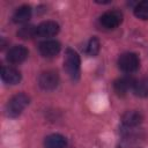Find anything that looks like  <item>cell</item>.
<instances>
[{"mask_svg": "<svg viewBox=\"0 0 148 148\" xmlns=\"http://www.w3.org/2000/svg\"><path fill=\"white\" fill-rule=\"evenodd\" d=\"M28 50L23 45H15L12 49H9L7 53V60L10 64H21L28 57Z\"/></svg>", "mask_w": 148, "mask_h": 148, "instance_id": "ba28073f", "label": "cell"}, {"mask_svg": "<svg viewBox=\"0 0 148 148\" xmlns=\"http://www.w3.org/2000/svg\"><path fill=\"white\" fill-rule=\"evenodd\" d=\"M80 65L81 61L77 52H75L72 49H67L65 52L64 68L73 81H77L80 77Z\"/></svg>", "mask_w": 148, "mask_h": 148, "instance_id": "6da1fadb", "label": "cell"}, {"mask_svg": "<svg viewBox=\"0 0 148 148\" xmlns=\"http://www.w3.org/2000/svg\"><path fill=\"white\" fill-rule=\"evenodd\" d=\"M121 119L127 127H135L142 121V116L138 111H127L123 114Z\"/></svg>", "mask_w": 148, "mask_h": 148, "instance_id": "4fadbf2b", "label": "cell"}, {"mask_svg": "<svg viewBox=\"0 0 148 148\" xmlns=\"http://www.w3.org/2000/svg\"><path fill=\"white\" fill-rule=\"evenodd\" d=\"M29 97L24 92H18L14 95L6 105V113L8 117H17L29 104Z\"/></svg>", "mask_w": 148, "mask_h": 148, "instance_id": "7a4b0ae2", "label": "cell"}, {"mask_svg": "<svg viewBox=\"0 0 148 148\" xmlns=\"http://www.w3.org/2000/svg\"><path fill=\"white\" fill-rule=\"evenodd\" d=\"M133 91L139 97H148V79H141L135 81Z\"/></svg>", "mask_w": 148, "mask_h": 148, "instance_id": "5bb4252c", "label": "cell"}, {"mask_svg": "<svg viewBox=\"0 0 148 148\" xmlns=\"http://www.w3.org/2000/svg\"><path fill=\"white\" fill-rule=\"evenodd\" d=\"M17 36L22 39H30L32 37H36V27L35 25H23L17 31Z\"/></svg>", "mask_w": 148, "mask_h": 148, "instance_id": "2e32d148", "label": "cell"}, {"mask_svg": "<svg viewBox=\"0 0 148 148\" xmlns=\"http://www.w3.org/2000/svg\"><path fill=\"white\" fill-rule=\"evenodd\" d=\"M38 84L44 90H53L59 84V75L54 71L43 72L38 77Z\"/></svg>", "mask_w": 148, "mask_h": 148, "instance_id": "277c9868", "label": "cell"}, {"mask_svg": "<svg viewBox=\"0 0 148 148\" xmlns=\"http://www.w3.org/2000/svg\"><path fill=\"white\" fill-rule=\"evenodd\" d=\"M67 145V140L64 135L61 134H50L49 136H46L45 141H44V146L45 148H65Z\"/></svg>", "mask_w": 148, "mask_h": 148, "instance_id": "8fae6325", "label": "cell"}, {"mask_svg": "<svg viewBox=\"0 0 148 148\" xmlns=\"http://www.w3.org/2000/svg\"><path fill=\"white\" fill-rule=\"evenodd\" d=\"M39 49V52L43 57H46V58H52L54 56H57L59 52H60V43L58 40H54V39H49V40H44L39 44L38 46Z\"/></svg>", "mask_w": 148, "mask_h": 148, "instance_id": "52a82bcc", "label": "cell"}, {"mask_svg": "<svg viewBox=\"0 0 148 148\" xmlns=\"http://www.w3.org/2000/svg\"><path fill=\"white\" fill-rule=\"evenodd\" d=\"M136 80H134L132 76L127 75V76H123V77H119L114 81L113 83V88H114V91L119 95V96H124L128 92V90L133 89L134 87V83H135Z\"/></svg>", "mask_w": 148, "mask_h": 148, "instance_id": "9c48e42d", "label": "cell"}, {"mask_svg": "<svg viewBox=\"0 0 148 148\" xmlns=\"http://www.w3.org/2000/svg\"><path fill=\"white\" fill-rule=\"evenodd\" d=\"M59 32V24L54 21H44L36 27V37L49 38Z\"/></svg>", "mask_w": 148, "mask_h": 148, "instance_id": "8992f818", "label": "cell"}, {"mask_svg": "<svg viewBox=\"0 0 148 148\" xmlns=\"http://www.w3.org/2000/svg\"><path fill=\"white\" fill-rule=\"evenodd\" d=\"M118 67L124 73H127V74L134 73L140 67V59L135 53H132V52L123 53L118 59Z\"/></svg>", "mask_w": 148, "mask_h": 148, "instance_id": "3957f363", "label": "cell"}, {"mask_svg": "<svg viewBox=\"0 0 148 148\" xmlns=\"http://www.w3.org/2000/svg\"><path fill=\"white\" fill-rule=\"evenodd\" d=\"M30 17H31V8H30V6L23 5V6L18 7L15 10V13L13 15V21L15 23L22 24V23H27L30 20Z\"/></svg>", "mask_w": 148, "mask_h": 148, "instance_id": "7c38bea8", "label": "cell"}, {"mask_svg": "<svg viewBox=\"0 0 148 148\" xmlns=\"http://www.w3.org/2000/svg\"><path fill=\"white\" fill-rule=\"evenodd\" d=\"M99 52V40L96 37H91L87 44V53L95 57Z\"/></svg>", "mask_w": 148, "mask_h": 148, "instance_id": "e0dca14e", "label": "cell"}, {"mask_svg": "<svg viewBox=\"0 0 148 148\" xmlns=\"http://www.w3.org/2000/svg\"><path fill=\"white\" fill-rule=\"evenodd\" d=\"M1 79L7 84H16L21 81V74L17 69L7 66L1 68Z\"/></svg>", "mask_w": 148, "mask_h": 148, "instance_id": "30bf717a", "label": "cell"}, {"mask_svg": "<svg viewBox=\"0 0 148 148\" xmlns=\"http://www.w3.org/2000/svg\"><path fill=\"white\" fill-rule=\"evenodd\" d=\"M101 24L106 29H114L123 22V13L120 10H109L99 18Z\"/></svg>", "mask_w": 148, "mask_h": 148, "instance_id": "5b68a950", "label": "cell"}, {"mask_svg": "<svg viewBox=\"0 0 148 148\" xmlns=\"http://www.w3.org/2000/svg\"><path fill=\"white\" fill-rule=\"evenodd\" d=\"M134 15L141 20H148V0L140 1L134 7Z\"/></svg>", "mask_w": 148, "mask_h": 148, "instance_id": "9a60e30c", "label": "cell"}]
</instances>
